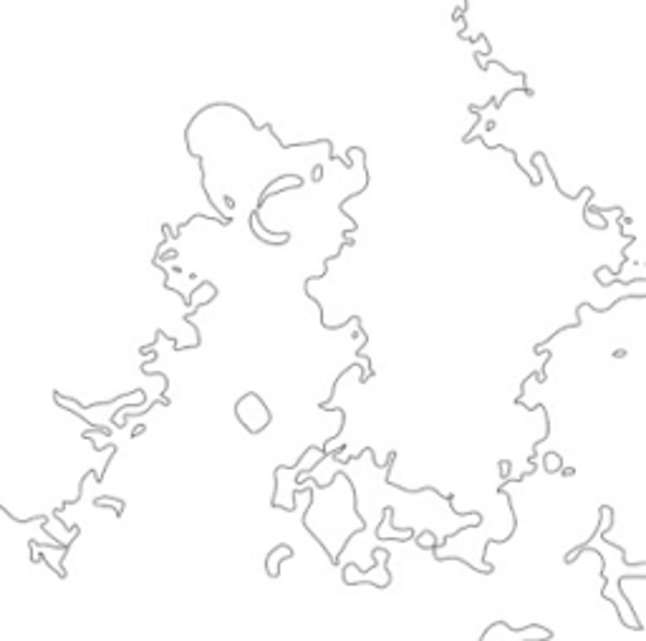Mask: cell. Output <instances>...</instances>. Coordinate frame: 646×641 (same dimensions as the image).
<instances>
[{
  "label": "cell",
  "mask_w": 646,
  "mask_h": 641,
  "mask_svg": "<svg viewBox=\"0 0 646 641\" xmlns=\"http://www.w3.org/2000/svg\"><path fill=\"white\" fill-rule=\"evenodd\" d=\"M233 412H236V420L243 424V430L250 432V434H263L273 422L271 407L256 392H247L237 399Z\"/></svg>",
  "instance_id": "cell-1"
},
{
  "label": "cell",
  "mask_w": 646,
  "mask_h": 641,
  "mask_svg": "<svg viewBox=\"0 0 646 641\" xmlns=\"http://www.w3.org/2000/svg\"><path fill=\"white\" fill-rule=\"evenodd\" d=\"M295 556V550L288 546V543H278L275 549L268 553V558H265V573H268V578H278L281 576V560H291Z\"/></svg>",
  "instance_id": "cell-2"
},
{
  "label": "cell",
  "mask_w": 646,
  "mask_h": 641,
  "mask_svg": "<svg viewBox=\"0 0 646 641\" xmlns=\"http://www.w3.org/2000/svg\"><path fill=\"white\" fill-rule=\"evenodd\" d=\"M96 508H117V518H121L124 515V500H119V498H96L94 500Z\"/></svg>",
  "instance_id": "cell-3"
},
{
  "label": "cell",
  "mask_w": 646,
  "mask_h": 641,
  "mask_svg": "<svg viewBox=\"0 0 646 641\" xmlns=\"http://www.w3.org/2000/svg\"><path fill=\"white\" fill-rule=\"evenodd\" d=\"M510 467H513V462H507V460H503V462H500V472H503L506 478H507V472H510Z\"/></svg>",
  "instance_id": "cell-4"
},
{
  "label": "cell",
  "mask_w": 646,
  "mask_h": 641,
  "mask_svg": "<svg viewBox=\"0 0 646 641\" xmlns=\"http://www.w3.org/2000/svg\"><path fill=\"white\" fill-rule=\"evenodd\" d=\"M144 430H147V427H144V424H140V427H137V430L131 432V437H140V434H141V432H144Z\"/></svg>",
  "instance_id": "cell-5"
}]
</instances>
